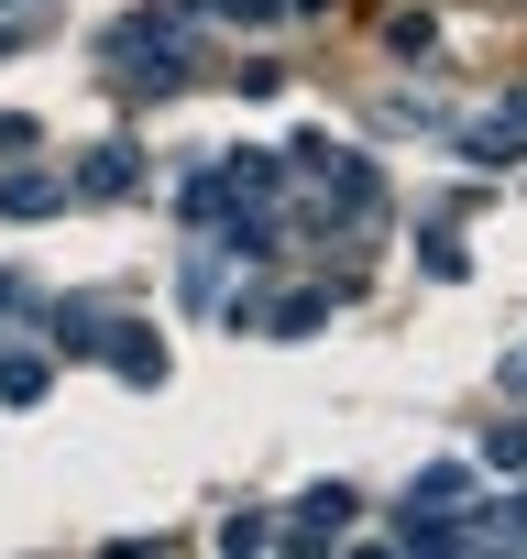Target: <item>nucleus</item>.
<instances>
[{
  "label": "nucleus",
  "mask_w": 527,
  "mask_h": 559,
  "mask_svg": "<svg viewBox=\"0 0 527 559\" xmlns=\"http://www.w3.org/2000/svg\"><path fill=\"white\" fill-rule=\"evenodd\" d=\"M297 12H319V0H297Z\"/></svg>",
  "instance_id": "obj_12"
},
{
  "label": "nucleus",
  "mask_w": 527,
  "mask_h": 559,
  "mask_svg": "<svg viewBox=\"0 0 527 559\" xmlns=\"http://www.w3.org/2000/svg\"><path fill=\"white\" fill-rule=\"evenodd\" d=\"M78 187H89V198H132V154H121V143H99V154H89V176H78Z\"/></svg>",
  "instance_id": "obj_6"
},
{
  "label": "nucleus",
  "mask_w": 527,
  "mask_h": 559,
  "mask_svg": "<svg viewBox=\"0 0 527 559\" xmlns=\"http://www.w3.org/2000/svg\"><path fill=\"white\" fill-rule=\"evenodd\" d=\"M461 493H472V472H461V461H440V472H418V493H407V504H429V515H450Z\"/></svg>",
  "instance_id": "obj_7"
},
{
  "label": "nucleus",
  "mask_w": 527,
  "mask_h": 559,
  "mask_svg": "<svg viewBox=\"0 0 527 559\" xmlns=\"http://www.w3.org/2000/svg\"><path fill=\"white\" fill-rule=\"evenodd\" d=\"M99 352H110L121 384H165V341L154 330H99Z\"/></svg>",
  "instance_id": "obj_3"
},
{
  "label": "nucleus",
  "mask_w": 527,
  "mask_h": 559,
  "mask_svg": "<svg viewBox=\"0 0 527 559\" xmlns=\"http://www.w3.org/2000/svg\"><path fill=\"white\" fill-rule=\"evenodd\" d=\"M352 515H363V504H352V493H341V483H319V493H308V504H297V515H286V537H297V548H330V537H341V526H352Z\"/></svg>",
  "instance_id": "obj_2"
},
{
  "label": "nucleus",
  "mask_w": 527,
  "mask_h": 559,
  "mask_svg": "<svg viewBox=\"0 0 527 559\" xmlns=\"http://www.w3.org/2000/svg\"><path fill=\"white\" fill-rule=\"evenodd\" d=\"M45 384H56V362H45V352H0V406H34Z\"/></svg>",
  "instance_id": "obj_4"
},
{
  "label": "nucleus",
  "mask_w": 527,
  "mask_h": 559,
  "mask_svg": "<svg viewBox=\"0 0 527 559\" xmlns=\"http://www.w3.org/2000/svg\"><path fill=\"white\" fill-rule=\"evenodd\" d=\"M56 198H67L56 176H0V219H45Z\"/></svg>",
  "instance_id": "obj_5"
},
{
  "label": "nucleus",
  "mask_w": 527,
  "mask_h": 559,
  "mask_svg": "<svg viewBox=\"0 0 527 559\" xmlns=\"http://www.w3.org/2000/svg\"><path fill=\"white\" fill-rule=\"evenodd\" d=\"M220 12H231V23H264V12H276V0H220Z\"/></svg>",
  "instance_id": "obj_10"
},
{
  "label": "nucleus",
  "mask_w": 527,
  "mask_h": 559,
  "mask_svg": "<svg viewBox=\"0 0 527 559\" xmlns=\"http://www.w3.org/2000/svg\"><path fill=\"white\" fill-rule=\"evenodd\" d=\"M461 154H472V165H516V154H527V88L494 99L483 121H461Z\"/></svg>",
  "instance_id": "obj_1"
},
{
  "label": "nucleus",
  "mask_w": 527,
  "mask_h": 559,
  "mask_svg": "<svg viewBox=\"0 0 527 559\" xmlns=\"http://www.w3.org/2000/svg\"><path fill=\"white\" fill-rule=\"evenodd\" d=\"M0 12H12V0H0Z\"/></svg>",
  "instance_id": "obj_13"
},
{
  "label": "nucleus",
  "mask_w": 527,
  "mask_h": 559,
  "mask_svg": "<svg viewBox=\"0 0 527 559\" xmlns=\"http://www.w3.org/2000/svg\"><path fill=\"white\" fill-rule=\"evenodd\" d=\"M505 395H527V352H516V362H505Z\"/></svg>",
  "instance_id": "obj_11"
},
{
  "label": "nucleus",
  "mask_w": 527,
  "mask_h": 559,
  "mask_svg": "<svg viewBox=\"0 0 527 559\" xmlns=\"http://www.w3.org/2000/svg\"><path fill=\"white\" fill-rule=\"evenodd\" d=\"M319 319H330V297H286V308H276V319H264V330H276V341H308Z\"/></svg>",
  "instance_id": "obj_8"
},
{
  "label": "nucleus",
  "mask_w": 527,
  "mask_h": 559,
  "mask_svg": "<svg viewBox=\"0 0 527 559\" xmlns=\"http://www.w3.org/2000/svg\"><path fill=\"white\" fill-rule=\"evenodd\" d=\"M483 461H494V472H527V428H494V439H483Z\"/></svg>",
  "instance_id": "obj_9"
}]
</instances>
